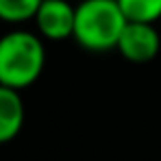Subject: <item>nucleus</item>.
Here are the masks:
<instances>
[{"mask_svg": "<svg viewBox=\"0 0 161 161\" xmlns=\"http://www.w3.org/2000/svg\"><path fill=\"white\" fill-rule=\"evenodd\" d=\"M46 65L44 39L24 28L0 37V85L22 92L42 76Z\"/></svg>", "mask_w": 161, "mask_h": 161, "instance_id": "nucleus-1", "label": "nucleus"}, {"mask_svg": "<svg viewBox=\"0 0 161 161\" xmlns=\"http://www.w3.org/2000/svg\"><path fill=\"white\" fill-rule=\"evenodd\" d=\"M118 0H80L74 15V42L87 53L115 50L126 26Z\"/></svg>", "mask_w": 161, "mask_h": 161, "instance_id": "nucleus-2", "label": "nucleus"}, {"mask_svg": "<svg viewBox=\"0 0 161 161\" xmlns=\"http://www.w3.org/2000/svg\"><path fill=\"white\" fill-rule=\"evenodd\" d=\"M74 15L76 7L68 0H44L37 15L35 26L37 35L48 42H65L74 35Z\"/></svg>", "mask_w": 161, "mask_h": 161, "instance_id": "nucleus-3", "label": "nucleus"}, {"mask_svg": "<svg viewBox=\"0 0 161 161\" xmlns=\"http://www.w3.org/2000/svg\"><path fill=\"white\" fill-rule=\"evenodd\" d=\"M115 50L131 63H148L161 50V35L155 24L129 22L122 31Z\"/></svg>", "mask_w": 161, "mask_h": 161, "instance_id": "nucleus-4", "label": "nucleus"}, {"mask_svg": "<svg viewBox=\"0 0 161 161\" xmlns=\"http://www.w3.org/2000/svg\"><path fill=\"white\" fill-rule=\"evenodd\" d=\"M24 100L22 94L0 85V144L13 142L24 126Z\"/></svg>", "mask_w": 161, "mask_h": 161, "instance_id": "nucleus-5", "label": "nucleus"}, {"mask_svg": "<svg viewBox=\"0 0 161 161\" xmlns=\"http://www.w3.org/2000/svg\"><path fill=\"white\" fill-rule=\"evenodd\" d=\"M118 7L126 22L155 24L161 20V0H118Z\"/></svg>", "mask_w": 161, "mask_h": 161, "instance_id": "nucleus-6", "label": "nucleus"}, {"mask_svg": "<svg viewBox=\"0 0 161 161\" xmlns=\"http://www.w3.org/2000/svg\"><path fill=\"white\" fill-rule=\"evenodd\" d=\"M44 0H0V20L7 24H24L35 20Z\"/></svg>", "mask_w": 161, "mask_h": 161, "instance_id": "nucleus-7", "label": "nucleus"}]
</instances>
